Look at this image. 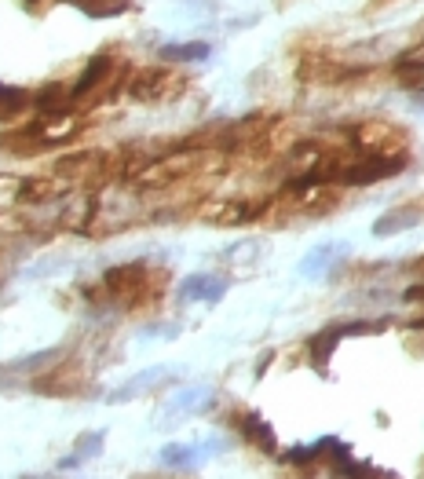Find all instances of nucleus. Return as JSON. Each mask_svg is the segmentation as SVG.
I'll use <instances>...</instances> for the list:
<instances>
[{
  "label": "nucleus",
  "mask_w": 424,
  "mask_h": 479,
  "mask_svg": "<svg viewBox=\"0 0 424 479\" xmlns=\"http://www.w3.org/2000/svg\"><path fill=\"white\" fill-rule=\"evenodd\" d=\"M402 157H384V154H374V157H362V162H355V165H348L344 173H340V180L344 183H377V180H384V176H395V173H402Z\"/></svg>",
  "instance_id": "nucleus-1"
},
{
  "label": "nucleus",
  "mask_w": 424,
  "mask_h": 479,
  "mask_svg": "<svg viewBox=\"0 0 424 479\" xmlns=\"http://www.w3.org/2000/svg\"><path fill=\"white\" fill-rule=\"evenodd\" d=\"M208 403H212V388H208V385H190V388H180V392H176V395L165 403V410H162V421L194 417V413L208 410Z\"/></svg>",
  "instance_id": "nucleus-2"
},
{
  "label": "nucleus",
  "mask_w": 424,
  "mask_h": 479,
  "mask_svg": "<svg viewBox=\"0 0 424 479\" xmlns=\"http://www.w3.org/2000/svg\"><path fill=\"white\" fill-rule=\"evenodd\" d=\"M220 450H227V443H224V439H212V443H205V447L169 443V447L162 450V465H169V468H194L201 454H220Z\"/></svg>",
  "instance_id": "nucleus-3"
},
{
  "label": "nucleus",
  "mask_w": 424,
  "mask_h": 479,
  "mask_svg": "<svg viewBox=\"0 0 424 479\" xmlns=\"http://www.w3.org/2000/svg\"><path fill=\"white\" fill-rule=\"evenodd\" d=\"M224 293H227V282L216 279V275H190L180 286V300H187V304H194V300L216 304V300H224Z\"/></svg>",
  "instance_id": "nucleus-4"
},
{
  "label": "nucleus",
  "mask_w": 424,
  "mask_h": 479,
  "mask_svg": "<svg viewBox=\"0 0 424 479\" xmlns=\"http://www.w3.org/2000/svg\"><path fill=\"white\" fill-rule=\"evenodd\" d=\"M344 253H348V245L344 242H326V245H314L304 260H300V275H307V279H318L322 271H330L337 260H344Z\"/></svg>",
  "instance_id": "nucleus-5"
},
{
  "label": "nucleus",
  "mask_w": 424,
  "mask_h": 479,
  "mask_svg": "<svg viewBox=\"0 0 424 479\" xmlns=\"http://www.w3.org/2000/svg\"><path fill=\"white\" fill-rule=\"evenodd\" d=\"M172 377V366H154V369H143V374H136L132 381H125L121 388L110 392V403H128L132 395L146 392V388H157V385H165Z\"/></svg>",
  "instance_id": "nucleus-6"
},
{
  "label": "nucleus",
  "mask_w": 424,
  "mask_h": 479,
  "mask_svg": "<svg viewBox=\"0 0 424 479\" xmlns=\"http://www.w3.org/2000/svg\"><path fill=\"white\" fill-rule=\"evenodd\" d=\"M417 224H420V208L399 205V208L384 212V217L374 224V235H377V238H392V235H402V231H410V227H417Z\"/></svg>",
  "instance_id": "nucleus-7"
},
{
  "label": "nucleus",
  "mask_w": 424,
  "mask_h": 479,
  "mask_svg": "<svg viewBox=\"0 0 424 479\" xmlns=\"http://www.w3.org/2000/svg\"><path fill=\"white\" fill-rule=\"evenodd\" d=\"M242 436H245V439H252L260 450L275 454V432H271L268 424H263L256 413H245V417H242Z\"/></svg>",
  "instance_id": "nucleus-8"
},
{
  "label": "nucleus",
  "mask_w": 424,
  "mask_h": 479,
  "mask_svg": "<svg viewBox=\"0 0 424 479\" xmlns=\"http://www.w3.org/2000/svg\"><path fill=\"white\" fill-rule=\"evenodd\" d=\"M208 44L205 40H190V44H169V48H162V56L165 59H176V63H201V59H208Z\"/></svg>",
  "instance_id": "nucleus-9"
},
{
  "label": "nucleus",
  "mask_w": 424,
  "mask_h": 479,
  "mask_svg": "<svg viewBox=\"0 0 424 479\" xmlns=\"http://www.w3.org/2000/svg\"><path fill=\"white\" fill-rule=\"evenodd\" d=\"M99 450H102V432H84V436L77 439V447H74V454H70L66 468H74V465L88 461V457H99Z\"/></svg>",
  "instance_id": "nucleus-10"
},
{
  "label": "nucleus",
  "mask_w": 424,
  "mask_h": 479,
  "mask_svg": "<svg viewBox=\"0 0 424 479\" xmlns=\"http://www.w3.org/2000/svg\"><path fill=\"white\" fill-rule=\"evenodd\" d=\"M399 81L406 84V88H413V92H424V59H406V63H399Z\"/></svg>",
  "instance_id": "nucleus-11"
}]
</instances>
